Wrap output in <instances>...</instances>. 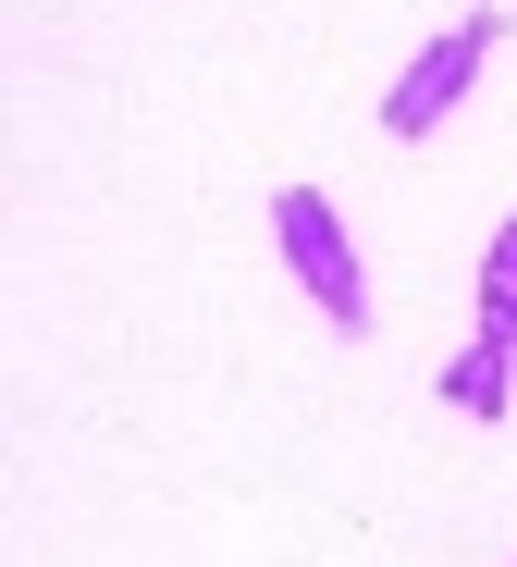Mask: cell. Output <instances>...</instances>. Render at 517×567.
I'll return each instance as SVG.
<instances>
[{"mask_svg":"<svg viewBox=\"0 0 517 567\" xmlns=\"http://www.w3.org/2000/svg\"><path fill=\"white\" fill-rule=\"evenodd\" d=\"M271 235H283L296 284H308V309H321L333 333H370V284H358V247H345L321 185H271Z\"/></svg>","mask_w":517,"mask_h":567,"instance_id":"obj_1","label":"cell"},{"mask_svg":"<svg viewBox=\"0 0 517 567\" xmlns=\"http://www.w3.org/2000/svg\"><path fill=\"white\" fill-rule=\"evenodd\" d=\"M480 62H493V13H456V25H444L420 62H406V74L382 86V124H394V136H432V124L468 100V86H480Z\"/></svg>","mask_w":517,"mask_h":567,"instance_id":"obj_2","label":"cell"},{"mask_svg":"<svg viewBox=\"0 0 517 567\" xmlns=\"http://www.w3.org/2000/svg\"><path fill=\"white\" fill-rule=\"evenodd\" d=\"M505 383H517V333H480V346H456V358H444V408H468V420H493V408H505Z\"/></svg>","mask_w":517,"mask_h":567,"instance_id":"obj_3","label":"cell"},{"mask_svg":"<svg viewBox=\"0 0 517 567\" xmlns=\"http://www.w3.org/2000/svg\"><path fill=\"white\" fill-rule=\"evenodd\" d=\"M480 333H517V223H493V259H480Z\"/></svg>","mask_w":517,"mask_h":567,"instance_id":"obj_4","label":"cell"}]
</instances>
